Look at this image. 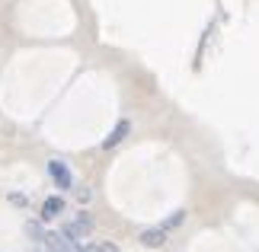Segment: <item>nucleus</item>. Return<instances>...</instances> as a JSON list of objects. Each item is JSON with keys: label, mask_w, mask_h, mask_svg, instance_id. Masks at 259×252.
Segmentation results:
<instances>
[{"label": "nucleus", "mask_w": 259, "mask_h": 252, "mask_svg": "<svg viewBox=\"0 0 259 252\" xmlns=\"http://www.w3.org/2000/svg\"><path fill=\"white\" fill-rule=\"evenodd\" d=\"M90 227H93V220H90L87 214H80L77 220H71V224H64V230H61V233H64L67 239H83V236L90 233Z\"/></svg>", "instance_id": "1"}, {"label": "nucleus", "mask_w": 259, "mask_h": 252, "mask_svg": "<svg viewBox=\"0 0 259 252\" xmlns=\"http://www.w3.org/2000/svg\"><path fill=\"white\" fill-rule=\"evenodd\" d=\"M48 173H52V179H55V182H58V188H71L74 185V179H71V169H67L64 163H61V160H52V163H48Z\"/></svg>", "instance_id": "2"}, {"label": "nucleus", "mask_w": 259, "mask_h": 252, "mask_svg": "<svg viewBox=\"0 0 259 252\" xmlns=\"http://www.w3.org/2000/svg\"><path fill=\"white\" fill-rule=\"evenodd\" d=\"M166 233H170V230H166L163 224L160 227H151V230H144V233H141V243L151 246V249H160L166 243Z\"/></svg>", "instance_id": "3"}, {"label": "nucleus", "mask_w": 259, "mask_h": 252, "mask_svg": "<svg viewBox=\"0 0 259 252\" xmlns=\"http://www.w3.org/2000/svg\"><path fill=\"white\" fill-rule=\"evenodd\" d=\"M64 211V201L58 198V195H52V198H45V205H42V217L45 220H52V217H58Z\"/></svg>", "instance_id": "4"}, {"label": "nucleus", "mask_w": 259, "mask_h": 252, "mask_svg": "<svg viewBox=\"0 0 259 252\" xmlns=\"http://www.w3.org/2000/svg\"><path fill=\"white\" fill-rule=\"evenodd\" d=\"M125 134H128V122H118V125L112 128V134H109V137L103 140V147H106V150H112V147H115V144H118V140H122Z\"/></svg>", "instance_id": "5"}, {"label": "nucleus", "mask_w": 259, "mask_h": 252, "mask_svg": "<svg viewBox=\"0 0 259 252\" xmlns=\"http://www.w3.org/2000/svg\"><path fill=\"white\" fill-rule=\"evenodd\" d=\"M183 220H186V211H176L173 217H166V220H163V227H166V230H173V227L183 224Z\"/></svg>", "instance_id": "6"}]
</instances>
